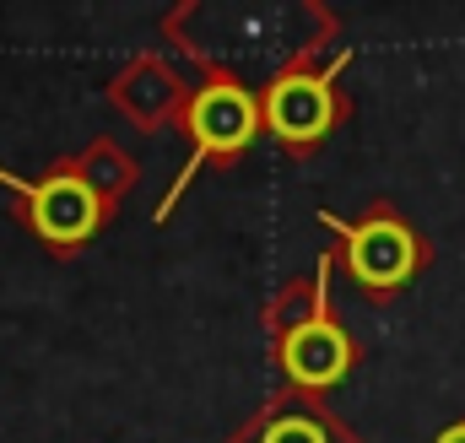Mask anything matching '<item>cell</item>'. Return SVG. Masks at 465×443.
<instances>
[{
	"mask_svg": "<svg viewBox=\"0 0 465 443\" xmlns=\"http://www.w3.org/2000/svg\"><path fill=\"white\" fill-rule=\"evenodd\" d=\"M179 124H184V135H190V162H184V173L173 179V190L157 201V222L173 217V206L184 201L190 179H195L206 162L238 157V152L265 130V124H260V93H254L249 82H232V76H206V87L190 93Z\"/></svg>",
	"mask_w": 465,
	"mask_h": 443,
	"instance_id": "cell-1",
	"label": "cell"
},
{
	"mask_svg": "<svg viewBox=\"0 0 465 443\" xmlns=\"http://www.w3.org/2000/svg\"><path fill=\"white\" fill-rule=\"evenodd\" d=\"M0 184H11L22 195V222L38 243H49L54 254H76L82 243L98 238V227L109 222V212L98 206V195L87 190V179L76 173V162H54L38 184L16 179L0 168Z\"/></svg>",
	"mask_w": 465,
	"mask_h": 443,
	"instance_id": "cell-2",
	"label": "cell"
},
{
	"mask_svg": "<svg viewBox=\"0 0 465 443\" xmlns=\"http://www.w3.org/2000/svg\"><path fill=\"white\" fill-rule=\"evenodd\" d=\"M341 60L331 71H287V76H276V82L260 87V124L282 146L309 152L314 141H325L336 130V119H341V93H336Z\"/></svg>",
	"mask_w": 465,
	"mask_h": 443,
	"instance_id": "cell-3",
	"label": "cell"
},
{
	"mask_svg": "<svg viewBox=\"0 0 465 443\" xmlns=\"http://www.w3.org/2000/svg\"><path fill=\"white\" fill-rule=\"evenodd\" d=\"M320 222H325L331 232H341V243H347V271L357 276V287H368V292H395V287H406V281L417 276V265H422L417 232L395 217V212H368L362 222H341V217H331V212H320Z\"/></svg>",
	"mask_w": 465,
	"mask_h": 443,
	"instance_id": "cell-4",
	"label": "cell"
},
{
	"mask_svg": "<svg viewBox=\"0 0 465 443\" xmlns=\"http://www.w3.org/2000/svg\"><path fill=\"white\" fill-rule=\"evenodd\" d=\"M109 103H114L141 135H157L168 119H179L190 103L184 76L163 60V54H135L114 82H109Z\"/></svg>",
	"mask_w": 465,
	"mask_h": 443,
	"instance_id": "cell-5",
	"label": "cell"
},
{
	"mask_svg": "<svg viewBox=\"0 0 465 443\" xmlns=\"http://www.w3.org/2000/svg\"><path fill=\"white\" fill-rule=\"evenodd\" d=\"M276 357H282V373H287V384L298 395H325V389H336L351 373L357 346H351V335L336 320H314V325L287 335L276 346Z\"/></svg>",
	"mask_w": 465,
	"mask_h": 443,
	"instance_id": "cell-6",
	"label": "cell"
},
{
	"mask_svg": "<svg viewBox=\"0 0 465 443\" xmlns=\"http://www.w3.org/2000/svg\"><path fill=\"white\" fill-rule=\"evenodd\" d=\"M228 443H351V433L314 406V395L287 389L282 400L260 406V417H249Z\"/></svg>",
	"mask_w": 465,
	"mask_h": 443,
	"instance_id": "cell-7",
	"label": "cell"
},
{
	"mask_svg": "<svg viewBox=\"0 0 465 443\" xmlns=\"http://www.w3.org/2000/svg\"><path fill=\"white\" fill-rule=\"evenodd\" d=\"M314 320H331V254H320L314 276H303V281L282 287V292H276V303L265 309V330H271L276 346H282L292 330L314 325Z\"/></svg>",
	"mask_w": 465,
	"mask_h": 443,
	"instance_id": "cell-8",
	"label": "cell"
},
{
	"mask_svg": "<svg viewBox=\"0 0 465 443\" xmlns=\"http://www.w3.org/2000/svg\"><path fill=\"white\" fill-rule=\"evenodd\" d=\"M76 162V173L87 179V190L98 195V206L114 217L119 206H124V195L135 190V179H141V162L119 146V141H109V135H98V141H87L82 146V157H71Z\"/></svg>",
	"mask_w": 465,
	"mask_h": 443,
	"instance_id": "cell-9",
	"label": "cell"
},
{
	"mask_svg": "<svg viewBox=\"0 0 465 443\" xmlns=\"http://www.w3.org/2000/svg\"><path fill=\"white\" fill-rule=\"evenodd\" d=\"M439 443H465V422H455V428H444V433H439Z\"/></svg>",
	"mask_w": 465,
	"mask_h": 443,
	"instance_id": "cell-10",
	"label": "cell"
}]
</instances>
